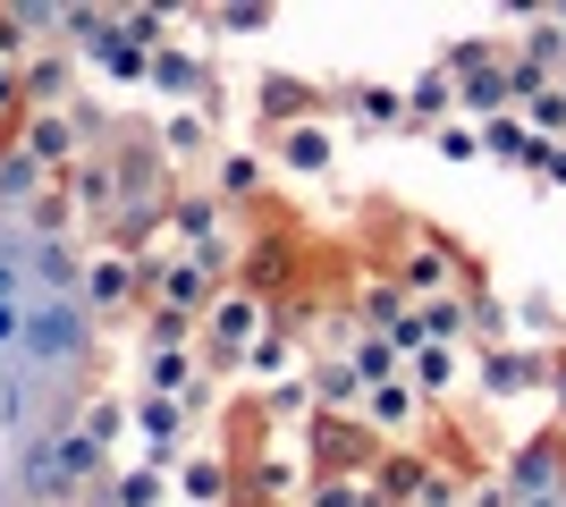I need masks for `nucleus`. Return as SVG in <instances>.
I'll return each mask as SVG.
<instances>
[{
    "mask_svg": "<svg viewBox=\"0 0 566 507\" xmlns=\"http://www.w3.org/2000/svg\"><path fill=\"white\" fill-rule=\"evenodd\" d=\"M549 398H558V406H566V356L549 363Z\"/></svg>",
    "mask_w": 566,
    "mask_h": 507,
    "instance_id": "393cba45",
    "label": "nucleus"
},
{
    "mask_svg": "<svg viewBox=\"0 0 566 507\" xmlns=\"http://www.w3.org/2000/svg\"><path fill=\"white\" fill-rule=\"evenodd\" d=\"M18 229L34 245H76V237H85V212L69 203V187H51V194H34V212H25ZM85 245H94V237H85Z\"/></svg>",
    "mask_w": 566,
    "mask_h": 507,
    "instance_id": "f3484780",
    "label": "nucleus"
},
{
    "mask_svg": "<svg viewBox=\"0 0 566 507\" xmlns=\"http://www.w3.org/2000/svg\"><path fill=\"white\" fill-rule=\"evenodd\" d=\"M305 457L322 465V474H373V465H380V440L364 432V414H322V406H313Z\"/></svg>",
    "mask_w": 566,
    "mask_h": 507,
    "instance_id": "20e7f679",
    "label": "nucleus"
},
{
    "mask_svg": "<svg viewBox=\"0 0 566 507\" xmlns=\"http://www.w3.org/2000/svg\"><path fill=\"white\" fill-rule=\"evenodd\" d=\"M355 127H398L406 119V85H347Z\"/></svg>",
    "mask_w": 566,
    "mask_h": 507,
    "instance_id": "6ab92c4d",
    "label": "nucleus"
},
{
    "mask_svg": "<svg viewBox=\"0 0 566 507\" xmlns=\"http://www.w3.org/2000/svg\"><path fill=\"white\" fill-rule=\"evenodd\" d=\"M69 423L94 440L111 465H118V457H136V389H85Z\"/></svg>",
    "mask_w": 566,
    "mask_h": 507,
    "instance_id": "423d86ee",
    "label": "nucleus"
},
{
    "mask_svg": "<svg viewBox=\"0 0 566 507\" xmlns=\"http://www.w3.org/2000/svg\"><path fill=\"white\" fill-rule=\"evenodd\" d=\"M18 76H25V119H34V110H76V51L69 43L25 51Z\"/></svg>",
    "mask_w": 566,
    "mask_h": 507,
    "instance_id": "9b49d317",
    "label": "nucleus"
},
{
    "mask_svg": "<svg viewBox=\"0 0 566 507\" xmlns=\"http://www.w3.org/2000/svg\"><path fill=\"white\" fill-rule=\"evenodd\" d=\"M18 483H25V499H34V507H69L76 490H102V483H111V457H102L76 423H60V432H43L18 457Z\"/></svg>",
    "mask_w": 566,
    "mask_h": 507,
    "instance_id": "f257e3e1",
    "label": "nucleus"
},
{
    "mask_svg": "<svg viewBox=\"0 0 566 507\" xmlns=\"http://www.w3.org/2000/svg\"><path fill=\"white\" fill-rule=\"evenodd\" d=\"M144 136H153V152H161L169 169H195L203 152H212V110H161Z\"/></svg>",
    "mask_w": 566,
    "mask_h": 507,
    "instance_id": "2eb2a0df",
    "label": "nucleus"
},
{
    "mask_svg": "<svg viewBox=\"0 0 566 507\" xmlns=\"http://www.w3.org/2000/svg\"><path fill=\"white\" fill-rule=\"evenodd\" d=\"M262 178H271V161H262L254 145H220L212 152V194L229 212H262Z\"/></svg>",
    "mask_w": 566,
    "mask_h": 507,
    "instance_id": "4468645a",
    "label": "nucleus"
},
{
    "mask_svg": "<svg viewBox=\"0 0 566 507\" xmlns=\"http://www.w3.org/2000/svg\"><path fill=\"white\" fill-rule=\"evenodd\" d=\"M262 161L280 169V178H331V161H338V136H331V119H296V127H271V152Z\"/></svg>",
    "mask_w": 566,
    "mask_h": 507,
    "instance_id": "6e6552de",
    "label": "nucleus"
},
{
    "mask_svg": "<svg viewBox=\"0 0 566 507\" xmlns=\"http://www.w3.org/2000/svg\"><path fill=\"white\" fill-rule=\"evenodd\" d=\"M76 296H85V314H94V321L136 314V305H144L136 254H118V245H85V279H76Z\"/></svg>",
    "mask_w": 566,
    "mask_h": 507,
    "instance_id": "7ed1b4c3",
    "label": "nucleus"
},
{
    "mask_svg": "<svg viewBox=\"0 0 566 507\" xmlns=\"http://www.w3.org/2000/svg\"><path fill=\"white\" fill-rule=\"evenodd\" d=\"M34 194H51V178L34 169V152L18 145V136H0V212H34Z\"/></svg>",
    "mask_w": 566,
    "mask_h": 507,
    "instance_id": "dca6fc26",
    "label": "nucleus"
},
{
    "mask_svg": "<svg viewBox=\"0 0 566 507\" xmlns=\"http://www.w3.org/2000/svg\"><path fill=\"white\" fill-rule=\"evenodd\" d=\"M169 499H178V483H169L161 457H118L111 483L94 490V507H169Z\"/></svg>",
    "mask_w": 566,
    "mask_h": 507,
    "instance_id": "f8f14e48",
    "label": "nucleus"
},
{
    "mask_svg": "<svg viewBox=\"0 0 566 507\" xmlns=\"http://www.w3.org/2000/svg\"><path fill=\"white\" fill-rule=\"evenodd\" d=\"M187 448H195V414H187V398L136 389V457H161V465H178Z\"/></svg>",
    "mask_w": 566,
    "mask_h": 507,
    "instance_id": "0eeeda50",
    "label": "nucleus"
},
{
    "mask_svg": "<svg viewBox=\"0 0 566 507\" xmlns=\"http://www.w3.org/2000/svg\"><path fill=\"white\" fill-rule=\"evenodd\" d=\"M18 119H25V76L18 60H0V136H18Z\"/></svg>",
    "mask_w": 566,
    "mask_h": 507,
    "instance_id": "aec40b11",
    "label": "nucleus"
},
{
    "mask_svg": "<svg viewBox=\"0 0 566 507\" xmlns=\"http://www.w3.org/2000/svg\"><path fill=\"white\" fill-rule=\"evenodd\" d=\"M169 483H178V507H237V457L195 440L187 457L169 465Z\"/></svg>",
    "mask_w": 566,
    "mask_h": 507,
    "instance_id": "9d476101",
    "label": "nucleus"
},
{
    "mask_svg": "<svg viewBox=\"0 0 566 507\" xmlns=\"http://www.w3.org/2000/svg\"><path fill=\"white\" fill-rule=\"evenodd\" d=\"M305 507H389V490H380V474H313Z\"/></svg>",
    "mask_w": 566,
    "mask_h": 507,
    "instance_id": "a211bd4d",
    "label": "nucleus"
},
{
    "mask_svg": "<svg viewBox=\"0 0 566 507\" xmlns=\"http://www.w3.org/2000/svg\"><path fill=\"white\" fill-rule=\"evenodd\" d=\"M533 178H542V187H566V145H542V161H533Z\"/></svg>",
    "mask_w": 566,
    "mask_h": 507,
    "instance_id": "5701e85b",
    "label": "nucleus"
},
{
    "mask_svg": "<svg viewBox=\"0 0 566 507\" xmlns=\"http://www.w3.org/2000/svg\"><path fill=\"white\" fill-rule=\"evenodd\" d=\"M60 187H69V203L85 212V237L102 245V237L118 229V212H127V194H118V161H111V152H85V161H76Z\"/></svg>",
    "mask_w": 566,
    "mask_h": 507,
    "instance_id": "39448f33",
    "label": "nucleus"
},
{
    "mask_svg": "<svg viewBox=\"0 0 566 507\" xmlns=\"http://www.w3.org/2000/svg\"><path fill=\"white\" fill-rule=\"evenodd\" d=\"M0 296H18V254L0 245Z\"/></svg>",
    "mask_w": 566,
    "mask_h": 507,
    "instance_id": "b1692460",
    "label": "nucleus"
},
{
    "mask_svg": "<svg viewBox=\"0 0 566 507\" xmlns=\"http://www.w3.org/2000/svg\"><path fill=\"white\" fill-rule=\"evenodd\" d=\"M431 136H440V152H449V161H473V152H482V127H465V119L431 127Z\"/></svg>",
    "mask_w": 566,
    "mask_h": 507,
    "instance_id": "4be33fe9",
    "label": "nucleus"
},
{
    "mask_svg": "<svg viewBox=\"0 0 566 507\" xmlns=\"http://www.w3.org/2000/svg\"><path fill=\"white\" fill-rule=\"evenodd\" d=\"M271 321H280V314H271V305H262L254 288H237V279H229V288L212 296V314L195 321V347H203V372L237 381V372H245V356L262 347V330H271Z\"/></svg>",
    "mask_w": 566,
    "mask_h": 507,
    "instance_id": "f03ea898",
    "label": "nucleus"
},
{
    "mask_svg": "<svg viewBox=\"0 0 566 507\" xmlns=\"http://www.w3.org/2000/svg\"><path fill=\"white\" fill-rule=\"evenodd\" d=\"M18 145L34 152V169L60 187V178L85 161V127H76V110H34V119H18Z\"/></svg>",
    "mask_w": 566,
    "mask_h": 507,
    "instance_id": "1a4fd4ad",
    "label": "nucleus"
},
{
    "mask_svg": "<svg viewBox=\"0 0 566 507\" xmlns=\"http://www.w3.org/2000/svg\"><path fill=\"white\" fill-rule=\"evenodd\" d=\"M18 347H25V288L0 296V356H18Z\"/></svg>",
    "mask_w": 566,
    "mask_h": 507,
    "instance_id": "412c9836",
    "label": "nucleus"
},
{
    "mask_svg": "<svg viewBox=\"0 0 566 507\" xmlns=\"http://www.w3.org/2000/svg\"><path fill=\"white\" fill-rule=\"evenodd\" d=\"M271 314H280V305H271ZM305 372H313V363H305V338L287 330V321H271V330H262V347L245 356V372H237V381L280 389V381H305Z\"/></svg>",
    "mask_w": 566,
    "mask_h": 507,
    "instance_id": "ddd939ff",
    "label": "nucleus"
}]
</instances>
